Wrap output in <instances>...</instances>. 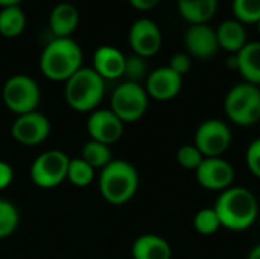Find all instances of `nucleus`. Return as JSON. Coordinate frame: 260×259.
I'll return each instance as SVG.
<instances>
[{
    "mask_svg": "<svg viewBox=\"0 0 260 259\" xmlns=\"http://www.w3.org/2000/svg\"><path fill=\"white\" fill-rule=\"evenodd\" d=\"M213 208L219 217L221 226L232 232L250 229L259 217V202L256 195L244 186H232L222 191Z\"/></svg>",
    "mask_w": 260,
    "mask_h": 259,
    "instance_id": "obj_1",
    "label": "nucleus"
},
{
    "mask_svg": "<svg viewBox=\"0 0 260 259\" xmlns=\"http://www.w3.org/2000/svg\"><path fill=\"white\" fill-rule=\"evenodd\" d=\"M82 67V50L79 44L72 38L50 40L40 56L41 73L55 82H66Z\"/></svg>",
    "mask_w": 260,
    "mask_h": 259,
    "instance_id": "obj_2",
    "label": "nucleus"
},
{
    "mask_svg": "<svg viewBox=\"0 0 260 259\" xmlns=\"http://www.w3.org/2000/svg\"><path fill=\"white\" fill-rule=\"evenodd\" d=\"M98 186L102 198L110 205H125L139 189V172L126 160H111L99 172Z\"/></svg>",
    "mask_w": 260,
    "mask_h": 259,
    "instance_id": "obj_3",
    "label": "nucleus"
},
{
    "mask_svg": "<svg viewBox=\"0 0 260 259\" xmlns=\"http://www.w3.org/2000/svg\"><path fill=\"white\" fill-rule=\"evenodd\" d=\"M105 93V81L93 67H81L66 81L64 98L67 105L78 113H91L98 110Z\"/></svg>",
    "mask_w": 260,
    "mask_h": 259,
    "instance_id": "obj_4",
    "label": "nucleus"
},
{
    "mask_svg": "<svg viewBox=\"0 0 260 259\" xmlns=\"http://www.w3.org/2000/svg\"><path fill=\"white\" fill-rule=\"evenodd\" d=\"M227 118L239 125L250 127L260 122V90L257 85L241 82L233 85L224 101Z\"/></svg>",
    "mask_w": 260,
    "mask_h": 259,
    "instance_id": "obj_5",
    "label": "nucleus"
},
{
    "mask_svg": "<svg viewBox=\"0 0 260 259\" xmlns=\"http://www.w3.org/2000/svg\"><path fill=\"white\" fill-rule=\"evenodd\" d=\"M2 98L9 111L14 114H26L37 111L40 104V87L29 75H12L6 79L2 90Z\"/></svg>",
    "mask_w": 260,
    "mask_h": 259,
    "instance_id": "obj_6",
    "label": "nucleus"
},
{
    "mask_svg": "<svg viewBox=\"0 0 260 259\" xmlns=\"http://www.w3.org/2000/svg\"><path fill=\"white\" fill-rule=\"evenodd\" d=\"M110 105V110L123 124L136 122L145 116L149 105V96L140 84L125 81L113 90Z\"/></svg>",
    "mask_w": 260,
    "mask_h": 259,
    "instance_id": "obj_7",
    "label": "nucleus"
},
{
    "mask_svg": "<svg viewBox=\"0 0 260 259\" xmlns=\"http://www.w3.org/2000/svg\"><path fill=\"white\" fill-rule=\"evenodd\" d=\"M70 157L61 150H47L35 157L30 165V180L41 189H53L67 180Z\"/></svg>",
    "mask_w": 260,
    "mask_h": 259,
    "instance_id": "obj_8",
    "label": "nucleus"
},
{
    "mask_svg": "<svg viewBox=\"0 0 260 259\" xmlns=\"http://www.w3.org/2000/svg\"><path fill=\"white\" fill-rule=\"evenodd\" d=\"M193 145L207 157H222L232 145V130L221 119H207L201 122L195 131Z\"/></svg>",
    "mask_w": 260,
    "mask_h": 259,
    "instance_id": "obj_9",
    "label": "nucleus"
},
{
    "mask_svg": "<svg viewBox=\"0 0 260 259\" xmlns=\"http://www.w3.org/2000/svg\"><path fill=\"white\" fill-rule=\"evenodd\" d=\"M50 134V121L40 111H30L15 118L11 127V136L24 147L43 143Z\"/></svg>",
    "mask_w": 260,
    "mask_h": 259,
    "instance_id": "obj_10",
    "label": "nucleus"
},
{
    "mask_svg": "<svg viewBox=\"0 0 260 259\" xmlns=\"http://www.w3.org/2000/svg\"><path fill=\"white\" fill-rule=\"evenodd\" d=\"M128 43L134 55L142 58L154 56L163 44V35L158 24L149 18L136 20L128 32Z\"/></svg>",
    "mask_w": 260,
    "mask_h": 259,
    "instance_id": "obj_11",
    "label": "nucleus"
},
{
    "mask_svg": "<svg viewBox=\"0 0 260 259\" xmlns=\"http://www.w3.org/2000/svg\"><path fill=\"white\" fill-rule=\"evenodd\" d=\"M197 182L209 191H225L233 186L235 169L224 157H207L195 171Z\"/></svg>",
    "mask_w": 260,
    "mask_h": 259,
    "instance_id": "obj_12",
    "label": "nucleus"
},
{
    "mask_svg": "<svg viewBox=\"0 0 260 259\" xmlns=\"http://www.w3.org/2000/svg\"><path fill=\"white\" fill-rule=\"evenodd\" d=\"M87 131L91 140L111 147L119 142L125 131V124L107 108H98L90 113L87 121Z\"/></svg>",
    "mask_w": 260,
    "mask_h": 259,
    "instance_id": "obj_13",
    "label": "nucleus"
},
{
    "mask_svg": "<svg viewBox=\"0 0 260 259\" xmlns=\"http://www.w3.org/2000/svg\"><path fill=\"white\" fill-rule=\"evenodd\" d=\"M183 87V76L175 73L169 66L158 67L146 76L145 90L155 101L174 99Z\"/></svg>",
    "mask_w": 260,
    "mask_h": 259,
    "instance_id": "obj_14",
    "label": "nucleus"
},
{
    "mask_svg": "<svg viewBox=\"0 0 260 259\" xmlns=\"http://www.w3.org/2000/svg\"><path fill=\"white\" fill-rule=\"evenodd\" d=\"M184 44L190 56L209 60L219 50L216 29L209 24H192L184 35Z\"/></svg>",
    "mask_w": 260,
    "mask_h": 259,
    "instance_id": "obj_15",
    "label": "nucleus"
},
{
    "mask_svg": "<svg viewBox=\"0 0 260 259\" xmlns=\"http://www.w3.org/2000/svg\"><path fill=\"white\" fill-rule=\"evenodd\" d=\"M126 56L113 46H101L93 53V70L104 81H114L123 76Z\"/></svg>",
    "mask_w": 260,
    "mask_h": 259,
    "instance_id": "obj_16",
    "label": "nucleus"
},
{
    "mask_svg": "<svg viewBox=\"0 0 260 259\" xmlns=\"http://www.w3.org/2000/svg\"><path fill=\"white\" fill-rule=\"evenodd\" d=\"M79 24V12L72 2L56 3L49 14V27L56 38H67Z\"/></svg>",
    "mask_w": 260,
    "mask_h": 259,
    "instance_id": "obj_17",
    "label": "nucleus"
},
{
    "mask_svg": "<svg viewBox=\"0 0 260 259\" xmlns=\"http://www.w3.org/2000/svg\"><path fill=\"white\" fill-rule=\"evenodd\" d=\"M133 259H171L172 249L169 243L155 234H143L137 237L131 246Z\"/></svg>",
    "mask_w": 260,
    "mask_h": 259,
    "instance_id": "obj_18",
    "label": "nucleus"
},
{
    "mask_svg": "<svg viewBox=\"0 0 260 259\" xmlns=\"http://www.w3.org/2000/svg\"><path fill=\"white\" fill-rule=\"evenodd\" d=\"M218 0H178V12L190 26L209 24L218 11Z\"/></svg>",
    "mask_w": 260,
    "mask_h": 259,
    "instance_id": "obj_19",
    "label": "nucleus"
},
{
    "mask_svg": "<svg viewBox=\"0 0 260 259\" xmlns=\"http://www.w3.org/2000/svg\"><path fill=\"white\" fill-rule=\"evenodd\" d=\"M216 37L219 43V49H224L230 53H238L244 49L247 41V32L241 21L238 20H225L216 29Z\"/></svg>",
    "mask_w": 260,
    "mask_h": 259,
    "instance_id": "obj_20",
    "label": "nucleus"
},
{
    "mask_svg": "<svg viewBox=\"0 0 260 259\" xmlns=\"http://www.w3.org/2000/svg\"><path fill=\"white\" fill-rule=\"evenodd\" d=\"M239 67L238 72L242 75L245 82L260 85V41H250L238 52Z\"/></svg>",
    "mask_w": 260,
    "mask_h": 259,
    "instance_id": "obj_21",
    "label": "nucleus"
},
{
    "mask_svg": "<svg viewBox=\"0 0 260 259\" xmlns=\"http://www.w3.org/2000/svg\"><path fill=\"white\" fill-rule=\"evenodd\" d=\"M26 23V14L18 5L0 9V35L6 38H15L24 32Z\"/></svg>",
    "mask_w": 260,
    "mask_h": 259,
    "instance_id": "obj_22",
    "label": "nucleus"
},
{
    "mask_svg": "<svg viewBox=\"0 0 260 259\" xmlns=\"http://www.w3.org/2000/svg\"><path fill=\"white\" fill-rule=\"evenodd\" d=\"M81 159H84L94 169H104L113 160V153L108 145H104L101 142L90 139L82 147Z\"/></svg>",
    "mask_w": 260,
    "mask_h": 259,
    "instance_id": "obj_23",
    "label": "nucleus"
},
{
    "mask_svg": "<svg viewBox=\"0 0 260 259\" xmlns=\"http://www.w3.org/2000/svg\"><path fill=\"white\" fill-rule=\"evenodd\" d=\"M96 169L90 166L84 159H70L67 168V180L76 188H87L94 182Z\"/></svg>",
    "mask_w": 260,
    "mask_h": 259,
    "instance_id": "obj_24",
    "label": "nucleus"
},
{
    "mask_svg": "<svg viewBox=\"0 0 260 259\" xmlns=\"http://www.w3.org/2000/svg\"><path fill=\"white\" fill-rule=\"evenodd\" d=\"M193 227L200 235L209 237L216 234L222 226L215 208H203L193 217Z\"/></svg>",
    "mask_w": 260,
    "mask_h": 259,
    "instance_id": "obj_25",
    "label": "nucleus"
},
{
    "mask_svg": "<svg viewBox=\"0 0 260 259\" xmlns=\"http://www.w3.org/2000/svg\"><path fill=\"white\" fill-rule=\"evenodd\" d=\"M232 11L235 20L242 24H257L260 21V0H233Z\"/></svg>",
    "mask_w": 260,
    "mask_h": 259,
    "instance_id": "obj_26",
    "label": "nucleus"
},
{
    "mask_svg": "<svg viewBox=\"0 0 260 259\" xmlns=\"http://www.w3.org/2000/svg\"><path fill=\"white\" fill-rule=\"evenodd\" d=\"M20 223V215L15 208L8 200H0V240L11 237Z\"/></svg>",
    "mask_w": 260,
    "mask_h": 259,
    "instance_id": "obj_27",
    "label": "nucleus"
},
{
    "mask_svg": "<svg viewBox=\"0 0 260 259\" xmlns=\"http://www.w3.org/2000/svg\"><path fill=\"white\" fill-rule=\"evenodd\" d=\"M204 160V156L200 153V150L193 143L181 145L177 151V162L181 168L189 171H197V168Z\"/></svg>",
    "mask_w": 260,
    "mask_h": 259,
    "instance_id": "obj_28",
    "label": "nucleus"
},
{
    "mask_svg": "<svg viewBox=\"0 0 260 259\" xmlns=\"http://www.w3.org/2000/svg\"><path fill=\"white\" fill-rule=\"evenodd\" d=\"M123 76H126L128 81H131V82L140 84V81L148 76V66H146L145 58L134 55V53L131 56H126Z\"/></svg>",
    "mask_w": 260,
    "mask_h": 259,
    "instance_id": "obj_29",
    "label": "nucleus"
},
{
    "mask_svg": "<svg viewBox=\"0 0 260 259\" xmlns=\"http://www.w3.org/2000/svg\"><path fill=\"white\" fill-rule=\"evenodd\" d=\"M245 162L250 172L260 179V137L248 145L245 153Z\"/></svg>",
    "mask_w": 260,
    "mask_h": 259,
    "instance_id": "obj_30",
    "label": "nucleus"
},
{
    "mask_svg": "<svg viewBox=\"0 0 260 259\" xmlns=\"http://www.w3.org/2000/svg\"><path fill=\"white\" fill-rule=\"evenodd\" d=\"M169 67L180 76H184L192 67V60H190L189 53H184V52L174 53L169 60Z\"/></svg>",
    "mask_w": 260,
    "mask_h": 259,
    "instance_id": "obj_31",
    "label": "nucleus"
},
{
    "mask_svg": "<svg viewBox=\"0 0 260 259\" xmlns=\"http://www.w3.org/2000/svg\"><path fill=\"white\" fill-rule=\"evenodd\" d=\"M12 180H14V168L8 162L0 160V191L9 188Z\"/></svg>",
    "mask_w": 260,
    "mask_h": 259,
    "instance_id": "obj_32",
    "label": "nucleus"
},
{
    "mask_svg": "<svg viewBox=\"0 0 260 259\" xmlns=\"http://www.w3.org/2000/svg\"><path fill=\"white\" fill-rule=\"evenodd\" d=\"M129 2V5L133 6V8H136V9H139V11H149V9H154L158 3H160V0H128Z\"/></svg>",
    "mask_w": 260,
    "mask_h": 259,
    "instance_id": "obj_33",
    "label": "nucleus"
},
{
    "mask_svg": "<svg viewBox=\"0 0 260 259\" xmlns=\"http://www.w3.org/2000/svg\"><path fill=\"white\" fill-rule=\"evenodd\" d=\"M225 66L230 69V70H238V67H239V61H238V53H232L229 58H227V61H225Z\"/></svg>",
    "mask_w": 260,
    "mask_h": 259,
    "instance_id": "obj_34",
    "label": "nucleus"
},
{
    "mask_svg": "<svg viewBox=\"0 0 260 259\" xmlns=\"http://www.w3.org/2000/svg\"><path fill=\"white\" fill-rule=\"evenodd\" d=\"M247 259H260V243L250 250V253H248Z\"/></svg>",
    "mask_w": 260,
    "mask_h": 259,
    "instance_id": "obj_35",
    "label": "nucleus"
},
{
    "mask_svg": "<svg viewBox=\"0 0 260 259\" xmlns=\"http://www.w3.org/2000/svg\"><path fill=\"white\" fill-rule=\"evenodd\" d=\"M21 0H0V8H6V6H15L18 5Z\"/></svg>",
    "mask_w": 260,
    "mask_h": 259,
    "instance_id": "obj_36",
    "label": "nucleus"
},
{
    "mask_svg": "<svg viewBox=\"0 0 260 259\" xmlns=\"http://www.w3.org/2000/svg\"><path fill=\"white\" fill-rule=\"evenodd\" d=\"M257 29H259V34H260V21L257 23Z\"/></svg>",
    "mask_w": 260,
    "mask_h": 259,
    "instance_id": "obj_37",
    "label": "nucleus"
},
{
    "mask_svg": "<svg viewBox=\"0 0 260 259\" xmlns=\"http://www.w3.org/2000/svg\"><path fill=\"white\" fill-rule=\"evenodd\" d=\"M259 90H260V85H259Z\"/></svg>",
    "mask_w": 260,
    "mask_h": 259,
    "instance_id": "obj_38",
    "label": "nucleus"
},
{
    "mask_svg": "<svg viewBox=\"0 0 260 259\" xmlns=\"http://www.w3.org/2000/svg\"><path fill=\"white\" fill-rule=\"evenodd\" d=\"M67 2H70V0H67Z\"/></svg>",
    "mask_w": 260,
    "mask_h": 259,
    "instance_id": "obj_39",
    "label": "nucleus"
}]
</instances>
